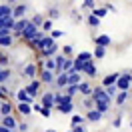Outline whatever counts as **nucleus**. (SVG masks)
Returning a JSON list of instances; mask_svg holds the SVG:
<instances>
[{"label":"nucleus","instance_id":"15","mask_svg":"<svg viewBox=\"0 0 132 132\" xmlns=\"http://www.w3.org/2000/svg\"><path fill=\"white\" fill-rule=\"evenodd\" d=\"M102 116H104V114H100L98 110H94V108H92V110L86 112V120H88V122H100V120H102Z\"/></svg>","mask_w":132,"mask_h":132},{"label":"nucleus","instance_id":"44","mask_svg":"<svg viewBox=\"0 0 132 132\" xmlns=\"http://www.w3.org/2000/svg\"><path fill=\"white\" fill-rule=\"evenodd\" d=\"M70 132H86V128L80 124V126H72V130H70Z\"/></svg>","mask_w":132,"mask_h":132},{"label":"nucleus","instance_id":"3","mask_svg":"<svg viewBox=\"0 0 132 132\" xmlns=\"http://www.w3.org/2000/svg\"><path fill=\"white\" fill-rule=\"evenodd\" d=\"M28 18H20V20H16L14 22V28H12V38H16V36H20V34L24 32V28L28 26Z\"/></svg>","mask_w":132,"mask_h":132},{"label":"nucleus","instance_id":"40","mask_svg":"<svg viewBox=\"0 0 132 132\" xmlns=\"http://www.w3.org/2000/svg\"><path fill=\"white\" fill-rule=\"evenodd\" d=\"M8 66V54L0 52V68H6Z\"/></svg>","mask_w":132,"mask_h":132},{"label":"nucleus","instance_id":"43","mask_svg":"<svg viewBox=\"0 0 132 132\" xmlns=\"http://www.w3.org/2000/svg\"><path fill=\"white\" fill-rule=\"evenodd\" d=\"M16 128H18V132H28V124H26V122H20Z\"/></svg>","mask_w":132,"mask_h":132},{"label":"nucleus","instance_id":"45","mask_svg":"<svg viewBox=\"0 0 132 132\" xmlns=\"http://www.w3.org/2000/svg\"><path fill=\"white\" fill-rule=\"evenodd\" d=\"M84 106H86V108H90V110H92V106H94L92 98H86V100H84Z\"/></svg>","mask_w":132,"mask_h":132},{"label":"nucleus","instance_id":"6","mask_svg":"<svg viewBox=\"0 0 132 132\" xmlns=\"http://www.w3.org/2000/svg\"><path fill=\"white\" fill-rule=\"evenodd\" d=\"M16 98H18V104H28V106H32V104H34V98H30V96L26 94L24 88H18Z\"/></svg>","mask_w":132,"mask_h":132},{"label":"nucleus","instance_id":"24","mask_svg":"<svg viewBox=\"0 0 132 132\" xmlns=\"http://www.w3.org/2000/svg\"><path fill=\"white\" fill-rule=\"evenodd\" d=\"M4 16H12V6L10 4H0V18Z\"/></svg>","mask_w":132,"mask_h":132},{"label":"nucleus","instance_id":"14","mask_svg":"<svg viewBox=\"0 0 132 132\" xmlns=\"http://www.w3.org/2000/svg\"><path fill=\"white\" fill-rule=\"evenodd\" d=\"M118 76H120L118 72L104 76V80H102V88H108V86H116V80H118Z\"/></svg>","mask_w":132,"mask_h":132},{"label":"nucleus","instance_id":"46","mask_svg":"<svg viewBox=\"0 0 132 132\" xmlns=\"http://www.w3.org/2000/svg\"><path fill=\"white\" fill-rule=\"evenodd\" d=\"M4 96H8V90L4 86H0V98H4Z\"/></svg>","mask_w":132,"mask_h":132},{"label":"nucleus","instance_id":"48","mask_svg":"<svg viewBox=\"0 0 132 132\" xmlns=\"http://www.w3.org/2000/svg\"><path fill=\"white\" fill-rule=\"evenodd\" d=\"M120 122H122V118H120V116H118V118H114V126H116V128L120 126Z\"/></svg>","mask_w":132,"mask_h":132},{"label":"nucleus","instance_id":"29","mask_svg":"<svg viewBox=\"0 0 132 132\" xmlns=\"http://www.w3.org/2000/svg\"><path fill=\"white\" fill-rule=\"evenodd\" d=\"M58 112H62V114H70L72 110H74V104H62V106H56Z\"/></svg>","mask_w":132,"mask_h":132},{"label":"nucleus","instance_id":"7","mask_svg":"<svg viewBox=\"0 0 132 132\" xmlns=\"http://www.w3.org/2000/svg\"><path fill=\"white\" fill-rule=\"evenodd\" d=\"M28 12V4H18L12 8V18L14 20H20V18H24V14Z\"/></svg>","mask_w":132,"mask_h":132},{"label":"nucleus","instance_id":"5","mask_svg":"<svg viewBox=\"0 0 132 132\" xmlns=\"http://www.w3.org/2000/svg\"><path fill=\"white\" fill-rule=\"evenodd\" d=\"M82 72H84L86 76H90V78H94V76L98 74V68H96V64H94V60H90V62H84Z\"/></svg>","mask_w":132,"mask_h":132},{"label":"nucleus","instance_id":"50","mask_svg":"<svg viewBox=\"0 0 132 132\" xmlns=\"http://www.w3.org/2000/svg\"><path fill=\"white\" fill-rule=\"evenodd\" d=\"M6 2H16V0H6Z\"/></svg>","mask_w":132,"mask_h":132},{"label":"nucleus","instance_id":"33","mask_svg":"<svg viewBox=\"0 0 132 132\" xmlns=\"http://www.w3.org/2000/svg\"><path fill=\"white\" fill-rule=\"evenodd\" d=\"M92 16H96V18L100 20V18H104V16H106V10H104V8H98V6H96V8L92 10Z\"/></svg>","mask_w":132,"mask_h":132},{"label":"nucleus","instance_id":"52","mask_svg":"<svg viewBox=\"0 0 132 132\" xmlns=\"http://www.w3.org/2000/svg\"><path fill=\"white\" fill-rule=\"evenodd\" d=\"M66 132H70V130H66Z\"/></svg>","mask_w":132,"mask_h":132},{"label":"nucleus","instance_id":"4","mask_svg":"<svg viewBox=\"0 0 132 132\" xmlns=\"http://www.w3.org/2000/svg\"><path fill=\"white\" fill-rule=\"evenodd\" d=\"M38 90H40V80H36V78H34L32 82H28V86L24 88V92L30 96V98H34V96L38 94Z\"/></svg>","mask_w":132,"mask_h":132},{"label":"nucleus","instance_id":"21","mask_svg":"<svg viewBox=\"0 0 132 132\" xmlns=\"http://www.w3.org/2000/svg\"><path fill=\"white\" fill-rule=\"evenodd\" d=\"M112 106V102H94V110H98L100 114L108 112V108Z\"/></svg>","mask_w":132,"mask_h":132},{"label":"nucleus","instance_id":"30","mask_svg":"<svg viewBox=\"0 0 132 132\" xmlns=\"http://www.w3.org/2000/svg\"><path fill=\"white\" fill-rule=\"evenodd\" d=\"M44 20H46V18L42 16V14H34V18H32V20H30V22H32V24L36 26V28H40V26H42V22H44Z\"/></svg>","mask_w":132,"mask_h":132},{"label":"nucleus","instance_id":"9","mask_svg":"<svg viewBox=\"0 0 132 132\" xmlns=\"http://www.w3.org/2000/svg\"><path fill=\"white\" fill-rule=\"evenodd\" d=\"M54 80H56L54 72H50V70H44V68L40 70V84H54Z\"/></svg>","mask_w":132,"mask_h":132},{"label":"nucleus","instance_id":"35","mask_svg":"<svg viewBox=\"0 0 132 132\" xmlns=\"http://www.w3.org/2000/svg\"><path fill=\"white\" fill-rule=\"evenodd\" d=\"M72 52H74V48H72L70 44H66L64 48H62V56L64 58H72Z\"/></svg>","mask_w":132,"mask_h":132},{"label":"nucleus","instance_id":"32","mask_svg":"<svg viewBox=\"0 0 132 132\" xmlns=\"http://www.w3.org/2000/svg\"><path fill=\"white\" fill-rule=\"evenodd\" d=\"M12 44H14V38H12V36L0 38V46H2V48H8V46H12Z\"/></svg>","mask_w":132,"mask_h":132},{"label":"nucleus","instance_id":"18","mask_svg":"<svg viewBox=\"0 0 132 132\" xmlns=\"http://www.w3.org/2000/svg\"><path fill=\"white\" fill-rule=\"evenodd\" d=\"M128 94H130V92H118V94L114 96V104L116 106H124L126 100H128Z\"/></svg>","mask_w":132,"mask_h":132},{"label":"nucleus","instance_id":"11","mask_svg":"<svg viewBox=\"0 0 132 132\" xmlns=\"http://www.w3.org/2000/svg\"><path fill=\"white\" fill-rule=\"evenodd\" d=\"M0 124L4 126V128H8V130H16V126H18V122L14 120V116L10 114V116H4L2 120H0Z\"/></svg>","mask_w":132,"mask_h":132},{"label":"nucleus","instance_id":"25","mask_svg":"<svg viewBox=\"0 0 132 132\" xmlns=\"http://www.w3.org/2000/svg\"><path fill=\"white\" fill-rule=\"evenodd\" d=\"M104 54H106V48H102V46H96L94 54H92V60H102V58H104Z\"/></svg>","mask_w":132,"mask_h":132},{"label":"nucleus","instance_id":"26","mask_svg":"<svg viewBox=\"0 0 132 132\" xmlns=\"http://www.w3.org/2000/svg\"><path fill=\"white\" fill-rule=\"evenodd\" d=\"M52 26H54V22H52V20H48V18H46V20H44V22H42V26H40V30L44 34L46 32H52V30H54V28H52Z\"/></svg>","mask_w":132,"mask_h":132},{"label":"nucleus","instance_id":"20","mask_svg":"<svg viewBox=\"0 0 132 132\" xmlns=\"http://www.w3.org/2000/svg\"><path fill=\"white\" fill-rule=\"evenodd\" d=\"M68 76V86H78L80 84V74H76V72H66Z\"/></svg>","mask_w":132,"mask_h":132},{"label":"nucleus","instance_id":"16","mask_svg":"<svg viewBox=\"0 0 132 132\" xmlns=\"http://www.w3.org/2000/svg\"><path fill=\"white\" fill-rule=\"evenodd\" d=\"M54 86H56V88H66V86H68V76H66V72H62V74L56 76Z\"/></svg>","mask_w":132,"mask_h":132},{"label":"nucleus","instance_id":"51","mask_svg":"<svg viewBox=\"0 0 132 132\" xmlns=\"http://www.w3.org/2000/svg\"><path fill=\"white\" fill-rule=\"evenodd\" d=\"M46 132H56V130H46Z\"/></svg>","mask_w":132,"mask_h":132},{"label":"nucleus","instance_id":"2","mask_svg":"<svg viewBox=\"0 0 132 132\" xmlns=\"http://www.w3.org/2000/svg\"><path fill=\"white\" fill-rule=\"evenodd\" d=\"M92 102H112V98H108L106 92L102 86H96V88H92V94H90Z\"/></svg>","mask_w":132,"mask_h":132},{"label":"nucleus","instance_id":"13","mask_svg":"<svg viewBox=\"0 0 132 132\" xmlns=\"http://www.w3.org/2000/svg\"><path fill=\"white\" fill-rule=\"evenodd\" d=\"M94 42H96V46H102V48H106V46H110L112 38H110L108 34H98V36L94 38Z\"/></svg>","mask_w":132,"mask_h":132},{"label":"nucleus","instance_id":"23","mask_svg":"<svg viewBox=\"0 0 132 132\" xmlns=\"http://www.w3.org/2000/svg\"><path fill=\"white\" fill-rule=\"evenodd\" d=\"M10 76H12V72H10L8 68H2V70H0V86H4V84L8 82Z\"/></svg>","mask_w":132,"mask_h":132},{"label":"nucleus","instance_id":"34","mask_svg":"<svg viewBox=\"0 0 132 132\" xmlns=\"http://www.w3.org/2000/svg\"><path fill=\"white\" fill-rule=\"evenodd\" d=\"M30 110H32V106H28V104H18V112H20V114L28 116V114H30Z\"/></svg>","mask_w":132,"mask_h":132},{"label":"nucleus","instance_id":"8","mask_svg":"<svg viewBox=\"0 0 132 132\" xmlns=\"http://www.w3.org/2000/svg\"><path fill=\"white\" fill-rule=\"evenodd\" d=\"M22 74L26 76V78H36V74H38V64H34V62H30V64L24 66V70H22Z\"/></svg>","mask_w":132,"mask_h":132},{"label":"nucleus","instance_id":"38","mask_svg":"<svg viewBox=\"0 0 132 132\" xmlns=\"http://www.w3.org/2000/svg\"><path fill=\"white\" fill-rule=\"evenodd\" d=\"M44 70H50V72H54V70H56V64H54V60H52V58H48V60L44 62Z\"/></svg>","mask_w":132,"mask_h":132},{"label":"nucleus","instance_id":"19","mask_svg":"<svg viewBox=\"0 0 132 132\" xmlns=\"http://www.w3.org/2000/svg\"><path fill=\"white\" fill-rule=\"evenodd\" d=\"M56 52H58V46H56V42H54V44H52L50 48L42 50L40 54H42V56H44V58H46V60H48V58H54V56H56Z\"/></svg>","mask_w":132,"mask_h":132},{"label":"nucleus","instance_id":"12","mask_svg":"<svg viewBox=\"0 0 132 132\" xmlns=\"http://www.w3.org/2000/svg\"><path fill=\"white\" fill-rule=\"evenodd\" d=\"M62 104H72V96H66V94H54V106H62Z\"/></svg>","mask_w":132,"mask_h":132},{"label":"nucleus","instance_id":"42","mask_svg":"<svg viewBox=\"0 0 132 132\" xmlns=\"http://www.w3.org/2000/svg\"><path fill=\"white\" fill-rule=\"evenodd\" d=\"M62 34H64V32H62V30H52V32H50L48 36H50V38H52V40H56V38H60Z\"/></svg>","mask_w":132,"mask_h":132},{"label":"nucleus","instance_id":"36","mask_svg":"<svg viewBox=\"0 0 132 132\" xmlns=\"http://www.w3.org/2000/svg\"><path fill=\"white\" fill-rule=\"evenodd\" d=\"M76 58H78L80 62H90V60H92V54H90V52H80Z\"/></svg>","mask_w":132,"mask_h":132},{"label":"nucleus","instance_id":"10","mask_svg":"<svg viewBox=\"0 0 132 132\" xmlns=\"http://www.w3.org/2000/svg\"><path fill=\"white\" fill-rule=\"evenodd\" d=\"M40 106H42V108H48V110H52V106H54V94H52V92H46V94L42 96Z\"/></svg>","mask_w":132,"mask_h":132},{"label":"nucleus","instance_id":"41","mask_svg":"<svg viewBox=\"0 0 132 132\" xmlns=\"http://www.w3.org/2000/svg\"><path fill=\"white\" fill-rule=\"evenodd\" d=\"M82 8L94 10V8H96V0H84V2H82Z\"/></svg>","mask_w":132,"mask_h":132},{"label":"nucleus","instance_id":"31","mask_svg":"<svg viewBox=\"0 0 132 132\" xmlns=\"http://www.w3.org/2000/svg\"><path fill=\"white\" fill-rule=\"evenodd\" d=\"M86 22H88V26H92V28H98V26H100V20L96 16H92V14H90V16H86Z\"/></svg>","mask_w":132,"mask_h":132},{"label":"nucleus","instance_id":"49","mask_svg":"<svg viewBox=\"0 0 132 132\" xmlns=\"http://www.w3.org/2000/svg\"><path fill=\"white\" fill-rule=\"evenodd\" d=\"M0 132H14V130H8V128H4V126L0 124Z\"/></svg>","mask_w":132,"mask_h":132},{"label":"nucleus","instance_id":"28","mask_svg":"<svg viewBox=\"0 0 132 132\" xmlns=\"http://www.w3.org/2000/svg\"><path fill=\"white\" fill-rule=\"evenodd\" d=\"M84 122H86V118H84L82 114H74L72 116V126H80V124L84 126Z\"/></svg>","mask_w":132,"mask_h":132},{"label":"nucleus","instance_id":"22","mask_svg":"<svg viewBox=\"0 0 132 132\" xmlns=\"http://www.w3.org/2000/svg\"><path fill=\"white\" fill-rule=\"evenodd\" d=\"M78 92L84 94V96H90V94H92V86L88 82H80V84H78Z\"/></svg>","mask_w":132,"mask_h":132},{"label":"nucleus","instance_id":"37","mask_svg":"<svg viewBox=\"0 0 132 132\" xmlns=\"http://www.w3.org/2000/svg\"><path fill=\"white\" fill-rule=\"evenodd\" d=\"M104 92H106V96H108V98H112V100H114V96L118 94L116 86H108V88H104Z\"/></svg>","mask_w":132,"mask_h":132},{"label":"nucleus","instance_id":"27","mask_svg":"<svg viewBox=\"0 0 132 132\" xmlns=\"http://www.w3.org/2000/svg\"><path fill=\"white\" fill-rule=\"evenodd\" d=\"M48 20H52V22H54V20H56V18H60V8H58V6H52V8L48 10Z\"/></svg>","mask_w":132,"mask_h":132},{"label":"nucleus","instance_id":"47","mask_svg":"<svg viewBox=\"0 0 132 132\" xmlns=\"http://www.w3.org/2000/svg\"><path fill=\"white\" fill-rule=\"evenodd\" d=\"M40 114L48 118V116H50V110H48V108H40Z\"/></svg>","mask_w":132,"mask_h":132},{"label":"nucleus","instance_id":"39","mask_svg":"<svg viewBox=\"0 0 132 132\" xmlns=\"http://www.w3.org/2000/svg\"><path fill=\"white\" fill-rule=\"evenodd\" d=\"M76 92H78V86H66V88H64V94H66V96H74Z\"/></svg>","mask_w":132,"mask_h":132},{"label":"nucleus","instance_id":"1","mask_svg":"<svg viewBox=\"0 0 132 132\" xmlns=\"http://www.w3.org/2000/svg\"><path fill=\"white\" fill-rule=\"evenodd\" d=\"M130 86H132V76L130 72H122L116 80V90L118 92H130Z\"/></svg>","mask_w":132,"mask_h":132},{"label":"nucleus","instance_id":"17","mask_svg":"<svg viewBox=\"0 0 132 132\" xmlns=\"http://www.w3.org/2000/svg\"><path fill=\"white\" fill-rule=\"evenodd\" d=\"M10 112H12V104L6 102V100H0V116H2V118H4V116H10Z\"/></svg>","mask_w":132,"mask_h":132}]
</instances>
